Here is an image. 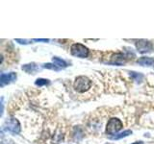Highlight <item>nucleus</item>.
I'll use <instances>...</instances> for the list:
<instances>
[{
  "label": "nucleus",
  "mask_w": 154,
  "mask_h": 144,
  "mask_svg": "<svg viewBox=\"0 0 154 144\" xmlns=\"http://www.w3.org/2000/svg\"><path fill=\"white\" fill-rule=\"evenodd\" d=\"M91 86H93V82H91L88 77L79 76V77H77L74 81L73 88L75 91H77L78 93H84L91 88Z\"/></svg>",
  "instance_id": "1"
},
{
  "label": "nucleus",
  "mask_w": 154,
  "mask_h": 144,
  "mask_svg": "<svg viewBox=\"0 0 154 144\" xmlns=\"http://www.w3.org/2000/svg\"><path fill=\"white\" fill-rule=\"evenodd\" d=\"M122 127V122L119 118H111L107 123V126H106V134H114L120 131Z\"/></svg>",
  "instance_id": "2"
},
{
  "label": "nucleus",
  "mask_w": 154,
  "mask_h": 144,
  "mask_svg": "<svg viewBox=\"0 0 154 144\" xmlns=\"http://www.w3.org/2000/svg\"><path fill=\"white\" fill-rule=\"evenodd\" d=\"M71 55L79 58H87L89 56V49L81 43H74L70 47Z\"/></svg>",
  "instance_id": "3"
},
{
  "label": "nucleus",
  "mask_w": 154,
  "mask_h": 144,
  "mask_svg": "<svg viewBox=\"0 0 154 144\" xmlns=\"http://www.w3.org/2000/svg\"><path fill=\"white\" fill-rule=\"evenodd\" d=\"M5 129L12 133L18 134L20 132V124L16 118H10L5 122Z\"/></svg>",
  "instance_id": "4"
},
{
  "label": "nucleus",
  "mask_w": 154,
  "mask_h": 144,
  "mask_svg": "<svg viewBox=\"0 0 154 144\" xmlns=\"http://www.w3.org/2000/svg\"><path fill=\"white\" fill-rule=\"evenodd\" d=\"M136 47L139 52L141 53H148L151 52L153 50V45L150 41L144 40H138L136 42Z\"/></svg>",
  "instance_id": "5"
},
{
  "label": "nucleus",
  "mask_w": 154,
  "mask_h": 144,
  "mask_svg": "<svg viewBox=\"0 0 154 144\" xmlns=\"http://www.w3.org/2000/svg\"><path fill=\"white\" fill-rule=\"evenodd\" d=\"M17 79V73L14 72H11V73L5 74L2 73L1 76H0V84H1V86H4L5 85H8L12 82L16 81Z\"/></svg>",
  "instance_id": "6"
},
{
  "label": "nucleus",
  "mask_w": 154,
  "mask_h": 144,
  "mask_svg": "<svg viewBox=\"0 0 154 144\" xmlns=\"http://www.w3.org/2000/svg\"><path fill=\"white\" fill-rule=\"evenodd\" d=\"M137 62L143 66H151L154 64V59H152V58H148V57H143L141 59H139L137 61Z\"/></svg>",
  "instance_id": "7"
},
{
  "label": "nucleus",
  "mask_w": 154,
  "mask_h": 144,
  "mask_svg": "<svg viewBox=\"0 0 154 144\" xmlns=\"http://www.w3.org/2000/svg\"><path fill=\"white\" fill-rule=\"evenodd\" d=\"M52 62H53V64H54L58 67V68H65V67L67 66L66 62L64 60L60 59V58L53 57V58H52Z\"/></svg>",
  "instance_id": "8"
},
{
  "label": "nucleus",
  "mask_w": 154,
  "mask_h": 144,
  "mask_svg": "<svg viewBox=\"0 0 154 144\" xmlns=\"http://www.w3.org/2000/svg\"><path fill=\"white\" fill-rule=\"evenodd\" d=\"M38 66L35 64H25L22 66V70L28 72V73H34L35 71H37Z\"/></svg>",
  "instance_id": "9"
},
{
  "label": "nucleus",
  "mask_w": 154,
  "mask_h": 144,
  "mask_svg": "<svg viewBox=\"0 0 154 144\" xmlns=\"http://www.w3.org/2000/svg\"><path fill=\"white\" fill-rule=\"evenodd\" d=\"M131 134H132V131H130V130H126V131H124L122 133L111 136V139H120V138H122V137H126V136H130Z\"/></svg>",
  "instance_id": "10"
},
{
  "label": "nucleus",
  "mask_w": 154,
  "mask_h": 144,
  "mask_svg": "<svg viewBox=\"0 0 154 144\" xmlns=\"http://www.w3.org/2000/svg\"><path fill=\"white\" fill-rule=\"evenodd\" d=\"M35 84H36L37 86H42L49 85V84H50V82H49V80H47V79H42V78H40V79L36 80Z\"/></svg>",
  "instance_id": "11"
},
{
  "label": "nucleus",
  "mask_w": 154,
  "mask_h": 144,
  "mask_svg": "<svg viewBox=\"0 0 154 144\" xmlns=\"http://www.w3.org/2000/svg\"><path fill=\"white\" fill-rule=\"evenodd\" d=\"M130 75H131L133 78L135 79V81H137L138 83H139V82H141L142 79H143V75L139 74V73H136V72H130Z\"/></svg>",
  "instance_id": "12"
},
{
  "label": "nucleus",
  "mask_w": 154,
  "mask_h": 144,
  "mask_svg": "<svg viewBox=\"0 0 154 144\" xmlns=\"http://www.w3.org/2000/svg\"><path fill=\"white\" fill-rule=\"evenodd\" d=\"M43 67H45V68H48V69H52V70L59 69L55 64H45V65H43Z\"/></svg>",
  "instance_id": "13"
},
{
  "label": "nucleus",
  "mask_w": 154,
  "mask_h": 144,
  "mask_svg": "<svg viewBox=\"0 0 154 144\" xmlns=\"http://www.w3.org/2000/svg\"><path fill=\"white\" fill-rule=\"evenodd\" d=\"M16 41L21 43V44H27V43H30L32 40H19V38H17Z\"/></svg>",
  "instance_id": "14"
},
{
  "label": "nucleus",
  "mask_w": 154,
  "mask_h": 144,
  "mask_svg": "<svg viewBox=\"0 0 154 144\" xmlns=\"http://www.w3.org/2000/svg\"><path fill=\"white\" fill-rule=\"evenodd\" d=\"M34 41H43V42H47L49 41V40H46V38H35V40H33Z\"/></svg>",
  "instance_id": "15"
},
{
  "label": "nucleus",
  "mask_w": 154,
  "mask_h": 144,
  "mask_svg": "<svg viewBox=\"0 0 154 144\" xmlns=\"http://www.w3.org/2000/svg\"><path fill=\"white\" fill-rule=\"evenodd\" d=\"M133 144H143V141H137V142H134Z\"/></svg>",
  "instance_id": "16"
}]
</instances>
